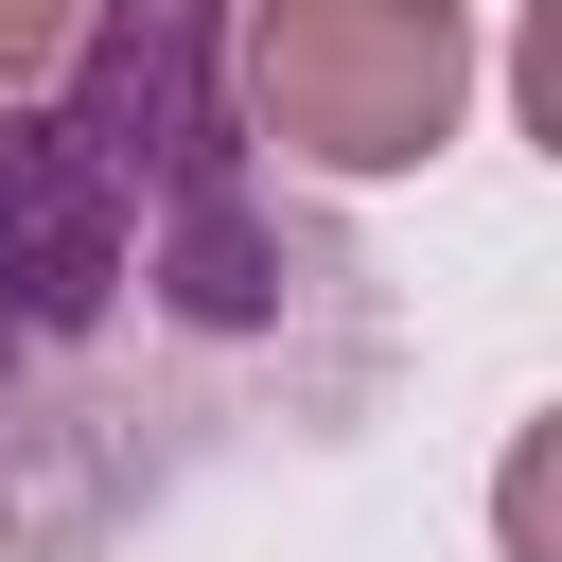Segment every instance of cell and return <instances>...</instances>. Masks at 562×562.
I'll return each instance as SVG.
<instances>
[{"mask_svg":"<svg viewBox=\"0 0 562 562\" xmlns=\"http://www.w3.org/2000/svg\"><path fill=\"white\" fill-rule=\"evenodd\" d=\"M474 0H228V123L281 176L386 193L474 123Z\"/></svg>","mask_w":562,"mask_h":562,"instance_id":"1","label":"cell"},{"mask_svg":"<svg viewBox=\"0 0 562 562\" xmlns=\"http://www.w3.org/2000/svg\"><path fill=\"white\" fill-rule=\"evenodd\" d=\"M88 35V0H0V105L18 88H53V53Z\"/></svg>","mask_w":562,"mask_h":562,"instance_id":"2","label":"cell"},{"mask_svg":"<svg viewBox=\"0 0 562 562\" xmlns=\"http://www.w3.org/2000/svg\"><path fill=\"white\" fill-rule=\"evenodd\" d=\"M492 544H509V562H544V422H527V439H509V474H492Z\"/></svg>","mask_w":562,"mask_h":562,"instance_id":"3","label":"cell"}]
</instances>
